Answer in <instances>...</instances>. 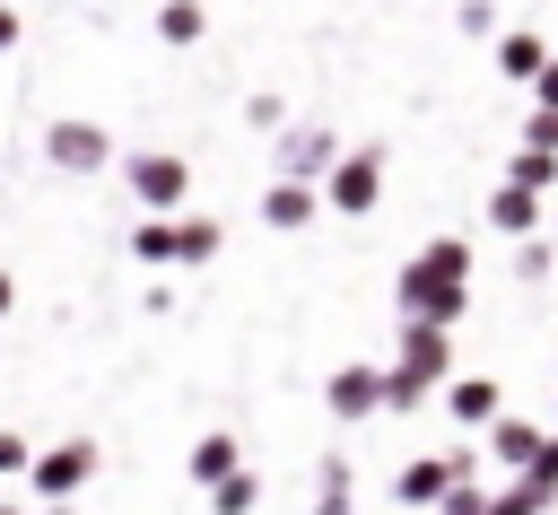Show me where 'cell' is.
<instances>
[{
  "mask_svg": "<svg viewBox=\"0 0 558 515\" xmlns=\"http://www.w3.org/2000/svg\"><path fill=\"white\" fill-rule=\"evenodd\" d=\"M488 515H541V489H532V480H523V489H497Z\"/></svg>",
  "mask_w": 558,
  "mask_h": 515,
  "instance_id": "cell-23",
  "label": "cell"
},
{
  "mask_svg": "<svg viewBox=\"0 0 558 515\" xmlns=\"http://www.w3.org/2000/svg\"><path fill=\"white\" fill-rule=\"evenodd\" d=\"M122 183H131V201H140L148 218H183V201H192V166H183L174 148H131Z\"/></svg>",
  "mask_w": 558,
  "mask_h": 515,
  "instance_id": "cell-2",
  "label": "cell"
},
{
  "mask_svg": "<svg viewBox=\"0 0 558 515\" xmlns=\"http://www.w3.org/2000/svg\"><path fill=\"white\" fill-rule=\"evenodd\" d=\"M375 201H384V148H340V166L323 175V209L366 218Z\"/></svg>",
  "mask_w": 558,
  "mask_h": 515,
  "instance_id": "cell-4",
  "label": "cell"
},
{
  "mask_svg": "<svg viewBox=\"0 0 558 515\" xmlns=\"http://www.w3.org/2000/svg\"><path fill=\"white\" fill-rule=\"evenodd\" d=\"M201 35H209V9L201 0H166L157 9V44H201Z\"/></svg>",
  "mask_w": 558,
  "mask_h": 515,
  "instance_id": "cell-12",
  "label": "cell"
},
{
  "mask_svg": "<svg viewBox=\"0 0 558 515\" xmlns=\"http://www.w3.org/2000/svg\"><path fill=\"white\" fill-rule=\"evenodd\" d=\"M131 253H140L148 271H166V262H183V244H174V218H140V236H131Z\"/></svg>",
  "mask_w": 558,
  "mask_h": 515,
  "instance_id": "cell-14",
  "label": "cell"
},
{
  "mask_svg": "<svg viewBox=\"0 0 558 515\" xmlns=\"http://www.w3.org/2000/svg\"><path fill=\"white\" fill-rule=\"evenodd\" d=\"M87 471H96V445H87V436H61L52 454H35V489H44V498H70Z\"/></svg>",
  "mask_w": 558,
  "mask_h": 515,
  "instance_id": "cell-7",
  "label": "cell"
},
{
  "mask_svg": "<svg viewBox=\"0 0 558 515\" xmlns=\"http://www.w3.org/2000/svg\"><path fill=\"white\" fill-rule=\"evenodd\" d=\"M9 44H17V9L0 0V52H9Z\"/></svg>",
  "mask_w": 558,
  "mask_h": 515,
  "instance_id": "cell-26",
  "label": "cell"
},
{
  "mask_svg": "<svg viewBox=\"0 0 558 515\" xmlns=\"http://www.w3.org/2000/svg\"><path fill=\"white\" fill-rule=\"evenodd\" d=\"M9 306H17V279H9V271H0V314H9Z\"/></svg>",
  "mask_w": 558,
  "mask_h": 515,
  "instance_id": "cell-27",
  "label": "cell"
},
{
  "mask_svg": "<svg viewBox=\"0 0 558 515\" xmlns=\"http://www.w3.org/2000/svg\"><path fill=\"white\" fill-rule=\"evenodd\" d=\"M0 471H35V454H26V436H9V428H0Z\"/></svg>",
  "mask_w": 558,
  "mask_h": 515,
  "instance_id": "cell-24",
  "label": "cell"
},
{
  "mask_svg": "<svg viewBox=\"0 0 558 515\" xmlns=\"http://www.w3.org/2000/svg\"><path fill=\"white\" fill-rule=\"evenodd\" d=\"M244 122H253V131H262V140H279V131H288V122H296V113H288V105H279V96H270V87H262V96H244Z\"/></svg>",
  "mask_w": 558,
  "mask_h": 515,
  "instance_id": "cell-18",
  "label": "cell"
},
{
  "mask_svg": "<svg viewBox=\"0 0 558 515\" xmlns=\"http://www.w3.org/2000/svg\"><path fill=\"white\" fill-rule=\"evenodd\" d=\"M488 454H497V463H541L549 445H541L523 419H497V428H488Z\"/></svg>",
  "mask_w": 558,
  "mask_h": 515,
  "instance_id": "cell-16",
  "label": "cell"
},
{
  "mask_svg": "<svg viewBox=\"0 0 558 515\" xmlns=\"http://www.w3.org/2000/svg\"><path fill=\"white\" fill-rule=\"evenodd\" d=\"M506 183H523V192H541V201H549V192H558V157H549V148H514Z\"/></svg>",
  "mask_w": 558,
  "mask_h": 515,
  "instance_id": "cell-17",
  "label": "cell"
},
{
  "mask_svg": "<svg viewBox=\"0 0 558 515\" xmlns=\"http://www.w3.org/2000/svg\"><path fill=\"white\" fill-rule=\"evenodd\" d=\"M488 227H497V236H514V244H532V227H541V192L497 183V192H488Z\"/></svg>",
  "mask_w": 558,
  "mask_h": 515,
  "instance_id": "cell-9",
  "label": "cell"
},
{
  "mask_svg": "<svg viewBox=\"0 0 558 515\" xmlns=\"http://www.w3.org/2000/svg\"><path fill=\"white\" fill-rule=\"evenodd\" d=\"M549 253H558L549 236H532V244H514V279H549Z\"/></svg>",
  "mask_w": 558,
  "mask_h": 515,
  "instance_id": "cell-19",
  "label": "cell"
},
{
  "mask_svg": "<svg viewBox=\"0 0 558 515\" xmlns=\"http://www.w3.org/2000/svg\"><path fill=\"white\" fill-rule=\"evenodd\" d=\"M323 218V183H262V227H279V236H296V227H314Z\"/></svg>",
  "mask_w": 558,
  "mask_h": 515,
  "instance_id": "cell-6",
  "label": "cell"
},
{
  "mask_svg": "<svg viewBox=\"0 0 558 515\" xmlns=\"http://www.w3.org/2000/svg\"><path fill=\"white\" fill-rule=\"evenodd\" d=\"M392 297H401V314H410V323L453 332V323H462V306H471V244H462V236H436L427 253H410V262H401Z\"/></svg>",
  "mask_w": 558,
  "mask_h": 515,
  "instance_id": "cell-1",
  "label": "cell"
},
{
  "mask_svg": "<svg viewBox=\"0 0 558 515\" xmlns=\"http://www.w3.org/2000/svg\"><path fill=\"white\" fill-rule=\"evenodd\" d=\"M445 402H453V419H462V428H497V384H488V375H453V384H445Z\"/></svg>",
  "mask_w": 558,
  "mask_h": 515,
  "instance_id": "cell-11",
  "label": "cell"
},
{
  "mask_svg": "<svg viewBox=\"0 0 558 515\" xmlns=\"http://www.w3.org/2000/svg\"><path fill=\"white\" fill-rule=\"evenodd\" d=\"M331 166H340V140H331V122H305V113H296V122L270 140V175H279V183H323Z\"/></svg>",
  "mask_w": 558,
  "mask_h": 515,
  "instance_id": "cell-3",
  "label": "cell"
},
{
  "mask_svg": "<svg viewBox=\"0 0 558 515\" xmlns=\"http://www.w3.org/2000/svg\"><path fill=\"white\" fill-rule=\"evenodd\" d=\"M523 148H549V157H558V113L532 105V113H523Z\"/></svg>",
  "mask_w": 558,
  "mask_h": 515,
  "instance_id": "cell-22",
  "label": "cell"
},
{
  "mask_svg": "<svg viewBox=\"0 0 558 515\" xmlns=\"http://www.w3.org/2000/svg\"><path fill=\"white\" fill-rule=\"evenodd\" d=\"M532 105H541V113H558V61H549V70L532 79Z\"/></svg>",
  "mask_w": 558,
  "mask_h": 515,
  "instance_id": "cell-25",
  "label": "cell"
},
{
  "mask_svg": "<svg viewBox=\"0 0 558 515\" xmlns=\"http://www.w3.org/2000/svg\"><path fill=\"white\" fill-rule=\"evenodd\" d=\"M453 26H462V35H506V26H497V0H462Z\"/></svg>",
  "mask_w": 558,
  "mask_h": 515,
  "instance_id": "cell-20",
  "label": "cell"
},
{
  "mask_svg": "<svg viewBox=\"0 0 558 515\" xmlns=\"http://www.w3.org/2000/svg\"><path fill=\"white\" fill-rule=\"evenodd\" d=\"M174 244H183V262H209V253L227 244V227H218V218H201V209H183V218H174Z\"/></svg>",
  "mask_w": 558,
  "mask_h": 515,
  "instance_id": "cell-15",
  "label": "cell"
},
{
  "mask_svg": "<svg viewBox=\"0 0 558 515\" xmlns=\"http://www.w3.org/2000/svg\"><path fill=\"white\" fill-rule=\"evenodd\" d=\"M331 410H340V419L384 410V367H340V375H331Z\"/></svg>",
  "mask_w": 558,
  "mask_h": 515,
  "instance_id": "cell-10",
  "label": "cell"
},
{
  "mask_svg": "<svg viewBox=\"0 0 558 515\" xmlns=\"http://www.w3.org/2000/svg\"><path fill=\"white\" fill-rule=\"evenodd\" d=\"M0 515H9V506H0Z\"/></svg>",
  "mask_w": 558,
  "mask_h": 515,
  "instance_id": "cell-28",
  "label": "cell"
},
{
  "mask_svg": "<svg viewBox=\"0 0 558 515\" xmlns=\"http://www.w3.org/2000/svg\"><path fill=\"white\" fill-rule=\"evenodd\" d=\"M262 489H253V471H235V480H218V515H244Z\"/></svg>",
  "mask_w": 558,
  "mask_h": 515,
  "instance_id": "cell-21",
  "label": "cell"
},
{
  "mask_svg": "<svg viewBox=\"0 0 558 515\" xmlns=\"http://www.w3.org/2000/svg\"><path fill=\"white\" fill-rule=\"evenodd\" d=\"M44 157H52L61 175H105V166H113V140H105V122H78V113H61V122L44 131Z\"/></svg>",
  "mask_w": 558,
  "mask_h": 515,
  "instance_id": "cell-5",
  "label": "cell"
},
{
  "mask_svg": "<svg viewBox=\"0 0 558 515\" xmlns=\"http://www.w3.org/2000/svg\"><path fill=\"white\" fill-rule=\"evenodd\" d=\"M235 471H244V463H235V436H201V445H192V480H201V489H218V480H235Z\"/></svg>",
  "mask_w": 558,
  "mask_h": 515,
  "instance_id": "cell-13",
  "label": "cell"
},
{
  "mask_svg": "<svg viewBox=\"0 0 558 515\" xmlns=\"http://www.w3.org/2000/svg\"><path fill=\"white\" fill-rule=\"evenodd\" d=\"M549 61H558V52H549V35H532V26H506V35H497V70H506L514 87H532Z\"/></svg>",
  "mask_w": 558,
  "mask_h": 515,
  "instance_id": "cell-8",
  "label": "cell"
}]
</instances>
